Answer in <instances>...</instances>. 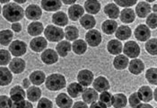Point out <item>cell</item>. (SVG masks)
Here are the masks:
<instances>
[{"instance_id": "cell-1", "label": "cell", "mask_w": 157, "mask_h": 108, "mask_svg": "<svg viewBox=\"0 0 157 108\" xmlns=\"http://www.w3.org/2000/svg\"><path fill=\"white\" fill-rule=\"evenodd\" d=\"M2 14L6 21L10 23H15L21 21L24 18V10L17 3H9L3 6Z\"/></svg>"}, {"instance_id": "cell-2", "label": "cell", "mask_w": 157, "mask_h": 108, "mask_svg": "<svg viewBox=\"0 0 157 108\" xmlns=\"http://www.w3.org/2000/svg\"><path fill=\"white\" fill-rule=\"evenodd\" d=\"M66 78L59 73H53L45 79V86L49 91H59L66 87Z\"/></svg>"}, {"instance_id": "cell-3", "label": "cell", "mask_w": 157, "mask_h": 108, "mask_svg": "<svg viewBox=\"0 0 157 108\" xmlns=\"http://www.w3.org/2000/svg\"><path fill=\"white\" fill-rule=\"evenodd\" d=\"M44 31V35L46 40H48L51 42H59L62 41L65 37L64 30L56 25H47Z\"/></svg>"}, {"instance_id": "cell-4", "label": "cell", "mask_w": 157, "mask_h": 108, "mask_svg": "<svg viewBox=\"0 0 157 108\" xmlns=\"http://www.w3.org/2000/svg\"><path fill=\"white\" fill-rule=\"evenodd\" d=\"M124 54L130 59H135L137 58L140 55L141 52V49L140 46L137 44V42H134V41H128L127 42L122 49Z\"/></svg>"}, {"instance_id": "cell-5", "label": "cell", "mask_w": 157, "mask_h": 108, "mask_svg": "<svg viewBox=\"0 0 157 108\" xmlns=\"http://www.w3.org/2000/svg\"><path fill=\"white\" fill-rule=\"evenodd\" d=\"M9 51L11 55H13L14 57L24 56L27 51V44L20 40L13 41L9 45Z\"/></svg>"}, {"instance_id": "cell-6", "label": "cell", "mask_w": 157, "mask_h": 108, "mask_svg": "<svg viewBox=\"0 0 157 108\" xmlns=\"http://www.w3.org/2000/svg\"><path fill=\"white\" fill-rule=\"evenodd\" d=\"M101 34L95 29H90L85 34L86 43L91 47H98L101 42Z\"/></svg>"}, {"instance_id": "cell-7", "label": "cell", "mask_w": 157, "mask_h": 108, "mask_svg": "<svg viewBox=\"0 0 157 108\" xmlns=\"http://www.w3.org/2000/svg\"><path fill=\"white\" fill-rule=\"evenodd\" d=\"M24 14L28 20L38 21L42 15V10L39 6L33 4L26 7V9L24 10Z\"/></svg>"}, {"instance_id": "cell-8", "label": "cell", "mask_w": 157, "mask_h": 108, "mask_svg": "<svg viewBox=\"0 0 157 108\" xmlns=\"http://www.w3.org/2000/svg\"><path fill=\"white\" fill-rule=\"evenodd\" d=\"M77 81L84 87H87L93 83L94 76V73L89 70H82L77 74Z\"/></svg>"}, {"instance_id": "cell-9", "label": "cell", "mask_w": 157, "mask_h": 108, "mask_svg": "<svg viewBox=\"0 0 157 108\" xmlns=\"http://www.w3.org/2000/svg\"><path fill=\"white\" fill-rule=\"evenodd\" d=\"M134 35L139 42H146L151 37V29L146 24H139L135 29Z\"/></svg>"}, {"instance_id": "cell-10", "label": "cell", "mask_w": 157, "mask_h": 108, "mask_svg": "<svg viewBox=\"0 0 157 108\" xmlns=\"http://www.w3.org/2000/svg\"><path fill=\"white\" fill-rule=\"evenodd\" d=\"M40 59L42 62L46 65H53L58 62L59 60V54L56 50L52 49H47L43 50V52L40 55Z\"/></svg>"}, {"instance_id": "cell-11", "label": "cell", "mask_w": 157, "mask_h": 108, "mask_svg": "<svg viewBox=\"0 0 157 108\" xmlns=\"http://www.w3.org/2000/svg\"><path fill=\"white\" fill-rule=\"evenodd\" d=\"M48 46L46 38L41 36H36L30 42V48L34 52H41Z\"/></svg>"}, {"instance_id": "cell-12", "label": "cell", "mask_w": 157, "mask_h": 108, "mask_svg": "<svg viewBox=\"0 0 157 108\" xmlns=\"http://www.w3.org/2000/svg\"><path fill=\"white\" fill-rule=\"evenodd\" d=\"M26 68V62L19 57H14L9 62V70L13 74H21Z\"/></svg>"}, {"instance_id": "cell-13", "label": "cell", "mask_w": 157, "mask_h": 108, "mask_svg": "<svg viewBox=\"0 0 157 108\" xmlns=\"http://www.w3.org/2000/svg\"><path fill=\"white\" fill-rule=\"evenodd\" d=\"M41 8L46 12H57L62 6L61 0H41Z\"/></svg>"}, {"instance_id": "cell-14", "label": "cell", "mask_w": 157, "mask_h": 108, "mask_svg": "<svg viewBox=\"0 0 157 108\" xmlns=\"http://www.w3.org/2000/svg\"><path fill=\"white\" fill-rule=\"evenodd\" d=\"M128 66V71L136 76L140 75L145 70V63L143 62V60L136 58L130 60Z\"/></svg>"}, {"instance_id": "cell-15", "label": "cell", "mask_w": 157, "mask_h": 108, "mask_svg": "<svg viewBox=\"0 0 157 108\" xmlns=\"http://www.w3.org/2000/svg\"><path fill=\"white\" fill-rule=\"evenodd\" d=\"M67 11H68V18L75 22L78 21L83 16V14H85V8L80 5L73 4Z\"/></svg>"}, {"instance_id": "cell-16", "label": "cell", "mask_w": 157, "mask_h": 108, "mask_svg": "<svg viewBox=\"0 0 157 108\" xmlns=\"http://www.w3.org/2000/svg\"><path fill=\"white\" fill-rule=\"evenodd\" d=\"M93 86L94 88L96 90L97 92H102V91H106V90H109V87H110V85H109V80L103 77V76H99L97 77L93 81Z\"/></svg>"}, {"instance_id": "cell-17", "label": "cell", "mask_w": 157, "mask_h": 108, "mask_svg": "<svg viewBox=\"0 0 157 108\" xmlns=\"http://www.w3.org/2000/svg\"><path fill=\"white\" fill-rule=\"evenodd\" d=\"M82 98H83V101L85 102L86 104H92L94 102H95L98 100V97H99V95H98V92L93 87H86V88H84L83 92H82Z\"/></svg>"}, {"instance_id": "cell-18", "label": "cell", "mask_w": 157, "mask_h": 108, "mask_svg": "<svg viewBox=\"0 0 157 108\" xmlns=\"http://www.w3.org/2000/svg\"><path fill=\"white\" fill-rule=\"evenodd\" d=\"M120 19L123 24H132L136 20V14L130 7H125L120 13Z\"/></svg>"}, {"instance_id": "cell-19", "label": "cell", "mask_w": 157, "mask_h": 108, "mask_svg": "<svg viewBox=\"0 0 157 108\" xmlns=\"http://www.w3.org/2000/svg\"><path fill=\"white\" fill-rule=\"evenodd\" d=\"M114 34L118 40L125 41V40H128L131 37L132 31H131V28L128 25H121V26H118Z\"/></svg>"}, {"instance_id": "cell-20", "label": "cell", "mask_w": 157, "mask_h": 108, "mask_svg": "<svg viewBox=\"0 0 157 108\" xmlns=\"http://www.w3.org/2000/svg\"><path fill=\"white\" fill-rule=\"evenodd\" d=\"M10 98L12 102H18L24 100L26 97V93L24 90V87L21 86H14L10 89Z\"/></svg>"}, {"instance_id": "cell-21", "label": "cell", "mask_w": 157, "mask_h": 108, "mask_svg": "<svg viewBox=\"0 0 157 108\" xmlns=\"http://www.w3.org/2000/svg\"><path fill=\"white\" fill-rule=\"evenodd\" d=\"M13 80V74L11 70L6 67L0 66V86H6L11 84Z\"/></svg>"}, {"instance_id": "cell-22", "label": "cell", "mask_w": 157, "mask_h": 108, "mask_svg": "<svg viewBox=\"0 0 157 108\" xmlns=\"http://www.w3.org/2000/svg\"><path fill=\"white\" fill-rule=\"evenodd\" d=\"M56 104L58 107L70 108L73 106V99L66 93H60L56 97Z\"/></svg>"}, {"instance_id": "cell-23", "label": "cell", "mask_w": 157, "mask_h": 108, "mask_svg": "<svg viewBox=\"0 0 157 108\" xmlns=\"http://www.w3.org/2000/svg\"><path fill=\"white\" fill-rule=\"evenodd\" d=\"M56 51L62 58L67 57L71 51V43L69 41H60L56 46Z\"/></svg>"}, {"instance_id": "cell-24", "label": "cell", "mask_w": 157, "mask_h": 108, "mask_svg": "<svg viewBox=\"0 0 157 108\" xmlns=\"http://www.w3.org/2000/svg\"><path fill=\"white\" fill-rule=\"evenodd\" d=\"M151 6L147 2H139L136 6V14L139 18H145L151 13Z\"/></svg>"}, {"instance_id": "cell-25", "label": "cell", "mask_w": 157, "mask_h": 108, "mask_svg": "<svg viewBox=\"0 0 157 108\" xmlns=\"http://www.w3.org/2000/svg\"><path fill=\"white\" fill-rule=\"evenodd\" d=\"M84 8L90 14H97L101 11V3L98 0H86Z\"/></svg>"}, {"instance_id": "cell-26", "label": "cell", "mask_w": 157, "mask_h": 108, "mask_svg": "<svg viewBox=\"0 0 157 108\" xmlns=\"http://www.w3.org/2000/svg\"><path fill=\"white\" fill-rule=\"evenodd\" d=\"M71 50L76 55H84L87 50V43L84 40H75L71 44Z\"/></svg>"}, {"instance_id": "cell-27", "label": "cell", "mask_w": 157, "mask_h": 108, "mask_svg": "<svg viewBox=\"0 0 157 108\" xmlns=\"http://www.w3.org/2000/svg\"><path fill=\"white\" fill-rule=\"evenodd\" d=\"M123 45L120 40H110L107 43V50L111 55H119L122 52Z\"/></svg>"}, {"instance_id": "cell-28", "label": "cell", "mask_w": 157, "mask_h": 108, "mask_svg": "<svg viewBox=\"0 0 157 108\" xmlns=\"http://www.w3.org/2000/svg\"><path fill=\"white\" fill-rule=\"evenodd\" d=\"M103 11L105 13V14L110 18V19H117L120 15V7L115 4V3H109L108 5H106L104 6V9Z\"/></svg>"}, {"instance_id": "cell-29", "label": "cell", "mask_w": 157, "mask_h": 108, "mask_svg": "<svg viewBox=\"0 0 157 108\" xmlns=\"http://www.w3.org/2000/svg\"><path fill=\"white\" fill-rule=\"evenodd\" d=\"M128 98L122 93H118L112 96L111 99V106L115 108H123L127 106Z\"/></svg>"}, {"instance_id": "cell-30", "label": "cell", "mask_w": 157, "mask_h": 108, "mask_svg": "<svg viewBox=\"0 0 157 108\" xmlns=\"http://www.w3.org/2000/svg\"><path fill=\"white\" fill-rule=\"evenodd\" d=\"M138 96L141 101L148 103L153 100V90L148 86H142L137 91Z\"/></svg>"}, {"instance_id": "cell-31", "label": "cell", "mask_w": 157, "mask_h": 108, "mask_svg": "<svg viewBox=\"0 0 157 108\" xmlns=\"http://www.w3.org/2000/svg\"><path fill=\"white\" fill-rule=\"evenodd\" d=\"M128 62V58L126 55L119 54L116 55L115 59L113 60V66L117 70H124L125 69H127Z\"/></svg>"}, {"instance_id": "cell-32", "label": "cell", "mask_w": 157, "mask_h": 108, "mask_svg": "<svg viewBox=\"0 0 157 108\" xmlns=\"http://www.w3.org/2000/svg\"><path fill=\"white\" fill-rule=\"evenodd\" d=\"M26 97L31 102H37L41 97V89L35 85L33 86H29L27 88Z\"/></svg>"}, {"instance_id": "cell-33", "label": "cell", "mask_w": 157, "mask_h": 108, "mask_svg": "<svg viewBox=\"0 0 157 108\" xmlns=\"http://www.w3.org/2000/svg\"><path fill=\"white\" fill-rule=\"evenodd\" d=\"M43 30H44V27H43L42 23L38 22V21H34L31 23L27 27L28 34L31 36H34V37L40 35L43 33Z\"/></svg>"}, {"instance_id": "cell-34", "label": "cell", "mask_w": 157, "mask_h": 108, "mask_svg": "<svg viewBox=\"0 0 157 108\" xmlns=\"http://www.w3.org/2000/svg\"><path fill=\"white\" fill-rule=\"evenodd\" d=\"M52 23L55 25H59V27L66 26L68 24V16L66 14V13L57 11L52 15Z\"/></svg>"}, {"instance_id": "cell-35", "label": "cell", "mask_w": 157, "mask_h": 108, "mask_svg": "<svg viewBox=\"0 0 157 108\" xmlns=\"http://www.w3.org/2000/svg\"><path fill=\"white\" fill-rule=\"evenodd\" d=\"M117 28H118V23L114 19L106 20L101 24V30L107 35L113 34L115 31L117 30Z\"/></svg>"}, {"instance_id": "cell-36", "label": "cell", "mask_w": 157, "mask_h": 108, "mask_svg": "<svg viewBox=\"0 0 157 108\" xmlns=\"http://www.w3.org/2000/svg\"><path fill=\"white\" fill-rule=\"evenodd\" d=\"M29 79H30L31 83H33V85L40 86L44 83V81L46 79V75L41 70H35V71L31 73Z\"/></svg>"}, {"instance_id": "cell-37", "label": "cell", "mask_w": 157, "mask_h": 108, "mask_svg": "<svg viewBox=\"0 0 157 108\" xmlns=\"http://www.w3.org/2000/svg\"><path fill=\"white\" fill-rule=\"evenodd\" d=\"M80 24L85 28V30H90L93 29L96 25V20L92 14H83V16L79 19Z\"/></svg>"}, {"instance_id": "cell-38", "label": "cell", "mask_w": 157, "mask_h": 108, "mask_svg": "<svg viewBox=\"0 0 157 108\" xmlns=\"http://www.w3.org/2000/svg\"><path fill=\"white\" fill-rule=\"evenodd\" d=\"M84 90V86L78 82H73L67 86V94L72 98H76L82 94Z\"/></svg>"}, {"instance_id": "cell-39", "label": "cell", "mask_w": 157, "mask_h": 108, "mask_svg": "<svg viewBox=\"0 0 157 108\" xmlns=\"http://www.w3.org/2000/svg\"><path fill=\"white\" fill-rule=\"evenodd\" d=\"M64 34L67 41H69V42L75 41V40L78 39V37H79V30L77 29V27H75L74 25L66 26Z\"/></svg>"}, {"instance_id": "cell-40", "label": "cell", "mask_w": 157, "mask_h": 108, "mask_svg": "<svg viewBox=\"0 0 157 108\" xmlns=\"http://www.w3.org/2000/svg\"><path fill=\"white\" fill-rule=\"evenodd\" d=\"M13 38V34L11 30L6 29L0 31V44L3 46H7L11 43Z\"/></svg>"}, {"instance_id": "cell-41", "label": "cell", "mask_w": 157, "mask_h": 108, "mask_svg": "<svg viewBox=\"0 0 157 108\" xmlns=\"http://www.w3.org/2000/svg\"><path fill=\"white\" fill-rule=\"evenodd\" d=\"M145 50L153 56H156L157 54V39L156 38H152L148 39L145 42Z\"/></svg>"}, {"instance_id": "cell-42", "label": "cell", "mask_w": 157, "mask_h": 108, "mask_svg": "<svg viewBox=\"0 0 157 108\" xmlns=\"http://www.w3.org/2000/svg\"><path fill=\"white\" fill-rule=\"evenodd\" d=\"M145 78L151 85H157V70L156 68H150L145 72Z\"/></svg>"}, {"instance_id": "cell-43", "label": "cell", "mask_w": 157, "mask_h": 108, "mask_svg": "<svg viewBox=\"0 0 157 108\" xmlns=\"http://www.w3.org/2000/svg\"><path fill=\"white\" fill-rule=\"evenodd\" d=\"M98 99L102 102L107 107H110L111 106V99H112V95L109 93L108 90L106 91H102L101 92V95L99 96Z\"/></svg>"}, {"instance_id": "cell-44", "label": "cell", "mask_w": 157, "mask_h": 108, "mask_svg": "<svg viewBox=\"0 0 157 108\" xmlns=\"http://www.w3.org/2000/svg\"><path fill=\"white\" fill-rule=\"evenodd\" d=\"M11 60V53L7 50H0V66H6Z\"/></svg>"}, {"instance_id": "cell-45", "label": "cell", "mask_w": 157, "mask_h": 108, "mask_svg": "<svg viewBox=\"0 0 157 108\" xmlns=\"http://www.w3.org/2000/svg\"><path fill=\"white\" fill-rule=\"evenodd\" d=\"M146 25L150 29H156L157 27V14L156 13L149 14L146 16Z\"/></svg>"}, {"instance_id": "cell-46", "label": "cell", "mask_w": 157, "mask_h": 108, "mask_svg": "<svg viewBox=\"0 0 157 108\" xmlns=\"http://www.w3.org/2000/svg\"><path fill=\"white\" fill-rule=\"evenodd\" d=\"M33 106L32 105L31 101L29 100H21L18 102H12L11 108H33Z\"/></svg>"}, {"instance_id": "cell-47", "label": "cell", "mask_w": 157, "mask_h": 108, "mask_svg": "<svg viewBox=\"0 0 157 108\" xmlns=\"http://www.w3.org/2000/svg\"><path fill=\"white\" fill-rule=\"evenodd\" d=\"M115 4L121 7H131L137 3V0H114Z\"/></svg>"}, {"instance_id": "cell-48", "label": "cell", "mask_w": 157, "mask_h": 108, "mask_svg": "<svg viewBox=\"0 0 157 108\" xmlns=\"http://www.w3.org/2000/svg\"><path fill=\"white\" fill-rule=\"evenodd\" d=\"M38 101H39V102H38V106H37V107H39V108H52L53 107V104H52V102H51L49 99L46 98V97L40 98Z\"/></svg>"}, {"instance_id": "cell-49", "label": "cell", "mask_w": 157, "mask_h": 108, "mask_svg": "<svg viewBox=\"0 0 157 108\" xmlns=\"http://www.w3.org/2000/svg\"><path fill=\"white\" fill-rule=\"evenodd\" d=\"M128 102H129L130 107H136L140 104L141 100H140V98L138 96L137 92H135V93L130 95L129 98H128Z\"/></svg>"}, {"instance_id": "cell-50", "label": "cell", "mask_w": 157, "mask_h": 108, "mask_svg": "<svg viewBox=\"0 0 157 108\" xmlns=\"http://www.w3.org/2000/svg\"><path fill=\"white\" fill-rule=\"evenodd\" d=\"M12 100L7 96H0V108H11Z\"/></svg>"}, {"instance_id": "cell-51", "label": "cell", "mask_w": 157, "mask_h": 108, "mask_svg": "<svg viewBox=\"0 0 157 108\" xmlns=\"http://www.w3.org/2000/svg\"><path fill=\"white\" fill-rule=\"evenodd\" d=\"M11 28H12V30L14 33H20V32L22 31V29H23L22 24H19L18 22L13 23V24L11 25Z\"/></svg>"}, {"instance_id": "cell-52", "label": "cell", "mask_w": 157, "mask_h": 108, "mask_svg": "<svg viewBox=\"0 0 157 108\" xmlns=\"http://www.w3.org/2000/svg\"><path fill=\"white\" fill-rule=\"evenodd\" d=\"M90 107L91 108H94V107H100V108H107V106L102 103V102H101L100 100L99 101H95V102H94V103H92V105L90 106Z\"/></svg>"}, {"instance_id": "cell-53", "label": "cell", "mask_w": 157, "mask_h": 108, "mask_svg": "<svg viewBox=\"0 0 157 108\" xmlns=\"http://www.w3.org/2000/svg\"><path fill=\"white\" fill-rule=\"evenodd\" d=\"M74 108H79V107H83V108H87L88 106L85 102H82V101H77L75 102L74 105L72 106Z\"/></svg>"}, {"instance_id": "cell-54", "label": "cell", "mask_w": 157, "mask_h": 108, "mask_svg": "<svg viewBox=\"0 0 157 108\" xmlns=\"http://www.w3.org/2000/svg\"><path fill=\"white\" fill-rule=\"evenodd\" d=\"M30 84H31V81H30L29 78H24L23 80V87L25 88V89H27L30 86Z\"/></svg>"}, {"instance_id": "cell-55", "label": "cell", "mask_w": 157, "mask_h": 108, "mask_svg": "<svg viewBox=\"0 0 157 108\" xmlns=\"http://www.w3.org/2000/svg\"><path fill=\"white\" fill-rule=\"evenodd\" d=\"M61 2L65 5H73L76 2V0H61Z\"/></svg>"}, {"instance_id": "cell-56", "label": "cell", "mask_w": 157, "mask_h": 108, "mask_svg": "<svg viewBox=\"0 0 157 108\" xmlns=\"http://www.w3.org/2000/svg\"><path fill=\"white\" fill-rule=\"evenodd\" d=\"M136 107H148V108H152V106L148 105V104H139Z\"/></svg>"}, {"instance_id": "cell-57", "label": "cell", "mask_w": 157, "mask_h": 108, "mask_svg": "<svg viewBox=\"0 0 157 108\" xmlns=\"http://www.w3.org/2000/svg\"><path fill=\"white\" fill-rule=\"evenodd\" d=\"M153 99H155V101H157V88H155L153 92Z\"/></svg>"}, {"instance_id": "cell-58", "label": "cell", "mask_w": 157, "mask_h": 108, "mask_svg": "<svg viewBox=\"0 0 157 108\" xmlns=\"http://www.w3.org/2000/svg\"><path fill=\"white\" fill-rule=\"evenodd\" d=\"M13 1L17 4H24L25 2H27V0H13Z\"/></svg>"}, {"instance_id": "cell-59", "label": "cell", "mask_w": 157, "mask_h": 108, "mask_svg": "<svg viewBox=\"0 0 157 108\" xmlns=\"http://www.w3.org/2000/svg\"><path fill=\"white\" fill-rule=\"evenodd\" d=\"M8 2H10V0H0L1 4H7Z\"/></svg>"}, {"instance_id": "cell-60", "label": "cell", "mask_w": 157, "mask_h": 108, "mask_svg": "<svg viewBox=\"0 0 157 108\" xmlns=\"http://www.w3.org/2000/svg\"><path fill=\"white\" fill-rule=\"evenodd\" d=\"M156 8H157V5L156 4H155V5H154V6H153V12L156 13Z\"/></svg>"}, {"instance_id": "cell-61", "label": "cell", "mask_w": 157, "mask_h": 108, "mask_svg": "<svg viewBox=\"0 0 157 108\" xmlns=\"http://www.w3.org/2000/svg\"><path fill=\"white\" fill-rule=\"evenodd\" d=\"M147 3H152V2H155V1H156V0H145Z\"/></svg>"}, {"instance_id": "cell-62", "label": "cell", "mask_w": 157, "mask_h": 108, "mask_svg": "<svg viewBox=\"0 0 157 108\" xmlns=\"http://www.w3.org/2000/svg\"><path fill=\"white\" fill-rule=\"evenodd\" d=\"M1 10H2V8H1V5H0V14H1V12H2Z\"/></svg>"}]
</instances>
